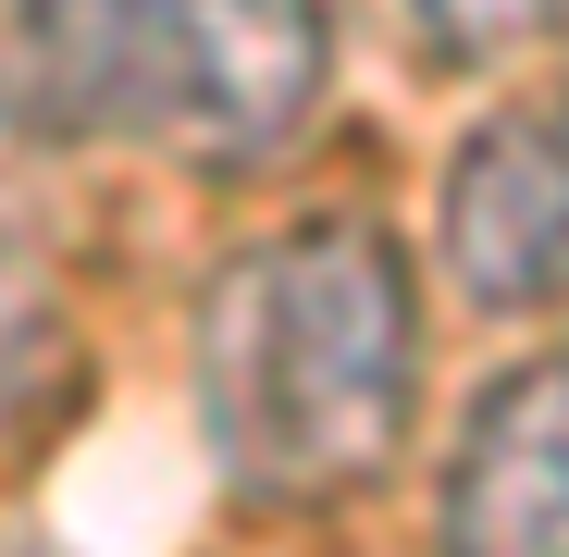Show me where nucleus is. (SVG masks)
<instances>
[{
  "mask_svg": "<svg viewBox=\"0 0 569 557\" xmlns=\"http://www.w3.org/2000/svg\"><path fill=\"white\" fill-rule=\"evenodd\" d=\"M421 62H520L569 38V0H397Z\"/></svg>",
  "mask_w": 569,
  "mask_h": 557,
  "instance_id": "obj_7",
  "label": "nucleus"
},
{
  "mask_svg": "<svg viewBox=\"0 0 569 557\" xmlns=\"http://www.w3.org/2000/svg\"><path fill=\"white\" fill-rule=\"evenodd\" d=\"M335 87L322 0H149L137 38V149L186 173H260L310 137Z\"/></svg>",
  "mask_w": 569,
  "mask_h": 557,
  "instance_id": "obj_2",
  "label": "nucleus"
},
{
  "mask_svg": "<svg viewBox=\"0 0 569 557\" xmlns=\"http://www.w3.org/2000/svg\"><path fill=\"white\" fill-rule=\"evenodd\" d=\"M446 272L483 310H557L569 298V87L508 100L446 161Z\"/></svg>",
  "mask_w": 569,
  "mask_h": 557,
  "instance_id": "obj_3",
  "label": "nucleus"
},
{
  "mask_svg": "<svg viewBox=\"0 0 569 557\" xmlns=\"http://www.w3.org/2000/svg\"><path fill=\"white\" fill-rule=\"evenodd\" d=\"M446 533L508 545V557L569 545V359H520L470 397L458 458H446Z\"/></svg>",
  "mask_w": 569,
  "mask_h": 557,
  "instance_id": "obj_4",
  "label": "nucleus"
},
{
  "mask_svg": "<svg viewBox=\"0 0 569 557\" xmlns=\"http://www.w3.org/2000/svg\"><path fill=\"white\" fill-rule=\"evenodd\" d=\"M87 397H100V359H87L74 298L50 286V260L26 236H0V484L38 471L87 421Z\"/></svg>",
  "mask_w": 569,
  "mask_h": 557,
  "instance_id": "obj_6",
  "label": "nucleus"
},
{
  "mask_svg": "<svg viewBox=\"0 0 569 557\" xmlns=\"http://www.w3.org/2000/svg\"><path fill=\"white\" fill-rule=\"evenodd\" d=\"M199 421L236 508H347L421 421V298L385 223L310 211L199 298Z\"/></svg>",
  "mask_w": 569,
  "mask_h": 557,
  "instance_id": "obj_1",
  "label": "nucleus"
},
{
  "mask_svg": "<svg viewBox=\"0 0 569 557\" xmlns=\"http://www.w3.org/2000/svg\"><path fill=\"white\" fill-rule=\"evenodd\" d=\"M137 38L149 0H0V137H137Z\"/></svg>",
  "mask_w": 569,
  "mask_h": 557,
  "instance_id": "obj_5",
  "label": "nucleus"
}]
</instances>
